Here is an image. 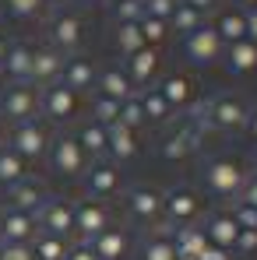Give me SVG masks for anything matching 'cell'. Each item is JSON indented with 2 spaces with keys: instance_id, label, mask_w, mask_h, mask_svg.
Listing matches in <instances>:
<instances>
[{
  "instance_id": "cell-1",
  "label": "cell",
  "mask_w": 257,
  "mask_h": 260,
  "mask_svg": "<svg viewBox=\"0 0 257 260\" xmlns=\"http://www.w3.org/2000/svg\"><path fill=\"white\" fill-rule=\"evenodd\" d=\"M247 179H250V169L236 155H212L201 162V183L218 201H236Z\"/></svg>"
},
{
  "instance_id": "cell-2",
  "label": "cell",
  "mask_w": 257,
  "mask_h": 260,
  "mask_svg": "<svg viewBox=\"0 0 257 260\" xmlns=\"http://www.w3.org/2000/svg\"><path fill=\"white\" fill-rule=\"evenodd\" d=\"M205 211V197L194 186H173L162 190V225L166 229H187V225H201Z\"/></svg>"
},
{
  "instance_id": "cell-3",
  "label": "cell",
  "mask_w": 257,
  "mask_h": 260,
  "mask_svg": "<svg viewBox=\"0 0 257 260\" xmlns=\"http://www.w3.org/2000/svg\"><path fill=\"white\" fill-rule=\"evenodd\" d=\"M49 141H53V130L46 120H25V123H14V127L7 130V144L32 166V162H43L46 151H49Z\"/></svg>"
},
{
  "instance_id": "cell-4",
  "label": "cell",
  "mask_w": 257,
  "mask_h": 260,
  "mask_svg": "<svg viewBox=\"0 0 257 260\" xmlns=\"http://www.w3.org/2000/svg\"><path fill=\"white\" fill-rule=\"evenodd\" d=\"M39 116V88H32L28 81H11L0 88V120L4 123H25Z\"/></svg>"
},
{
  "instance_id": "cell-5",
  "label": "cell",
  "mask_w": 257,
  "mask_h": 260,
  "mask_svg": "<svg viewBox=\"0 0 257 260\" xmlns=\"http://www.w3.org/2000/svg\"><path fill=\"white\" fill-rule=\"evenodd\" d=\"M81 95L78 91H71L67 85H46L39 88V116H43L46 123H74L78 120V113H81Z\"/></svg>"
},
{
  "instance_id": "cell-6",
  "label": "cell",
  "mask_w": 257,
  "mask_h": 260,
  "mask_svg": "<svg viewBox=\"0 0 257 260\" xmlns=\"http://www.w3.org/2000/svg\"><path fill=\"white\" fill-rule=\"evenodd\" d=\"M124 208L127 218L141 229H159L162 225V190L159 186H148V183H137L124 193Z\"/></svg>"
},
{
  "instance_id": "cell-7",
  "label": "cell",
  "mask_w": 257,
  "mask_h": 260,
  "mask_svg": "<svg viewBox=\"0 0 257 260\" xmlns=\"http://www.w3.org/2000/svg\"><path fill=\"white\" fill-rule=\"evenodd\" d=\"M46 162L49 169L64 179H81L88 169V155L81 151V144L74 141V134H56L49 141V151H46Z\"/></svg>"
},
{
  "instance_id": "cell-8",
  "label": "cell",
  "mask_w": 257,
  "mask_h": 260,
  "mask_svg": "<svg viewBox=\"0 0 257 260\" xmlns=\"http://www.w3.org/2000/svg\"><path fill=\"white\" fill-rule=\"evenodd\" d=\"M85 43V18L78 11H56L49 18V46L64 56H74Z\"/></svg>"
},
{
  "instance_id": "cell-9",
  "label": "cell",
  "mask_w": 257,
  "mask_h": 260,
  "mask_svg": "<svg viewBox=\"0 0 257 260\" xmlns=\"http://www.w3.org/2000/svg\"><path fill=\"white\" fill-rule=\"evenodd\" d=\"M205 106H208V127L218 130V134L243 130L247 113H250V106L240 95H215V99H205Z\"/></svg>"
},
{
  "instance_id": "cell-10",
  "label": "cell",
  "mask_w": 257,
  "mask_h": 260,
  "mask_svg": "<svg viewBox=\"0 0 257 260\" xmlns=\"http://www.w3.org/2000/svg\"><path fill=\"white\" fill-rule=\"evenodd\" d=\"M36 225H39V232L71 239L74 236V201L71 197H46V204L36 211Z\"/></svg>"
},
{
  "instance_id": "cell-11",
  "label": "cell",
  "mask_w": 257,
  "mask_h": 260,
  "mask_svg": "<svg viewBox=\"0 0 257 260\" xmlns=\"http://www.w3.org/2000/svg\"><path fill=\"white\" fill-rule=\"evenodd\" d=\"M113 225V215H109V204L106 201H74V239L78 243H88V239H95L102 229H109Z\"/></svg>"
},
{
  "instance_id": "cell-12",
  "label": "cell",
  "mask_w": 257,
  "mask_h": 260,
  "mask_svg": "<svg viewBox=\"0 0 257 260\" xmlns=\"http://www.w3.org/2000/svg\"><path fill=\"white\" fill-rule=\"evenodd\" d=\"M183 49H187V56H190L197 67H215V63H222L225 43L218 39L212 21H205L201 28H194L190 36H183Z\"/></svg>"
},
{
  "instance_id": "cell-13",
  "label": "cell",
  "mask_w": 257,
  "mask_h": 260,
  "mask_svg": "<svg viewBox=\"0 0 257 260\" xmlns=\"http://www.w3.org/2000/svg\"><path fill=\"white\" fill-rule=\"evenodd\" d=\"M201 144H205V137H201V134H194L187 123H180L176 130H169V134L159 141V158H162V162H169V166H180V162L194 158V155L201 151Z\"/></svg>"
},
{
  "instance_id": "cell-14",
  "label": "cell",
  "mask_w": 257,
  "mask_h": 260,
  "mask_svg": "<svg viewBox=\"0 0 257 260\" xmlns=\"http://www.w3.org/2000/svg\"><path fill=\"white\" fill-rule=\"evenodd\" d=\"M85 190L92 201H109L120 193V166H113L109 158H99V162H88L85 169Z\"/></svg>"
},
{
  "instance_id": "cell-15",
  "label": "cell",
  "mask_w": 257,
  "mask_h": 260,
  "mask_svg": "<svg viewBox=\"0 0 257 260\" xmlns=\"http://www.w3.org/2000/svg\"><path fill=\"white\" fill-rule=\"evenodd\" d=\"M46 197H49L46 193V183L36 179V176H25V179H18V183L7 186V208L25 211V215H36L46 204Z\"/></svg>"
},
{
  "instance_id": "cell-16",
  "label": "cell",
  "mask_w": 257,
  "mask_h": 260,
  "mask_svg": "<svg viewBox=\"0 0 257 260\" xmlns=\"http://www.w3.org/2000/svg\"><path fill=\"white\" fill-rule=\"evenodd\" d=\"M60 71H64V53H56L53 46H36L32 49V67H28V85L32 88L56 85Z\"/></svg>"
},
{
  "instance_id": "cell-17",
  "label": "cell",
  "mask_w": 257,
  "mask_h": 260,
  "mask_svg": "<svg viewBox=\"0 0 257 260\" xmlns=\"http://www.w3.org/2000/svg\"><path fill=\"white\" fill-rule=\"evenodd\" d=\"M159 67H162V56H159V49H152V46H141L137 53H130L127 60H124V71H127L130 81L137 85V91L155 85Z\"/></svg>"
},
{
  "instance_id": "cell-18",
  "label": "cell",
  "mask_w": 257,
  "mask_h": 260,
  "mask_svg": "<svg viewBox=\"0 0 257 260\" xmlns=\"http://www.w3.org/2000/svg\"><path fill=\"white\" fill-rule=\"evenodd\" d=\"M88 246H92L95 260H127L130 232L124 229V225H109V229H102L95 239H88Z\"/></svg>"
},
{
  "instance_id": "cell-19",
  "label": "cell",
  "mask_w": 257,
  "mask_h": 260,
  "mask_svg": "<svg viewBox=\"0 0 257 260\" xmlns=\"http://www.w3.org/2000/svg\"><path fill=\"white\" fill-rule=\"evenodd\" d=\"M95 63L88 60V56H64V71H60V85H67L71 91H78V95H92L95 91Z\"/></svg>"
},
{
  "instance_id": "cell-20",
  "label": "cell",
  "mask_w": 257,
  "mask_h": 260,
  "mask_svg": "<svg viewBox=\"0 0 257 260\" xmlns=\"http://www.w3.org/2000/svg\"><path fill=\"white\" fill-rule=\"evenodd\" d=\"M39 232L36 215H25V211H14V208H4L0 211V243H32Z\"/></svg>"
},
{
  "instance_id": "cell-21",
  "label": "cell",
  "mask_w": 257,
  "mask_h": 260,
  "mask_svg": "<svg viewBox=\"0 0 257 260\" xmlns=\"http://www.w3.org/2000/svg\"><path fill=\"white\" fill-rule=\"evenodd\" d=\"M95 95L113 99V102H127V99L137 95V85L127 78L124 67H106V71L95 74Z\"/></svg>"
},
{
  "instance_id": "cell-22",
  "label": "cell",
  "mask_w": 257,
  "mask_h": 260,
  "mask_svg": "<svg viewBox=\"0 0 257 260\" xmlns=\"http://www.w3.org/2000/svg\"><path fill=\"white\" fill-rule=\"evenodd\" d=\"M155 88H159V95L169 102L173 113H183V109L197 99V88H194V78H190V74H166Z\"/></svg>"
},
{
  "instance_id": "cell-23",
  "label": "cell",
  "mask_w": 257,
  "mask_h": 260,
  "mask_svg": "<svg viewBox=\"0 0 257 260\" xmlns=\"http://www.w3.org/2000/svg\"><path fill=\"white\" fill-rule=\"evenodd\" d=\"M201 232H205V239L218 246V250H229L233 253V246H236V236H240V225L233 221L229 211H215L201 221Z\"/></svg>"
},
{
  "instance_id": "cell-24",
  "label": "cell",
  "mask_w": 257,
  "mask_h": 260,
  "mask_svg": "<svg viewBox=\"0 0 257 260\" xmlns=\"http://www.w3.org/2000/svg\"><path fill=\"white\" fill-rule=\"evenodd\" d=\"M137 130H127L120 127V123H113V127L106 130V158L113 162V166H127L130 158L137 155Z\"/></svg>"
},
{
  "instance_id": "cell-25",
  "label": "cell",
  "mask_w": 257,
  "mask_h": 260,
  "mask_svg": "<svg viewBox=\"0 0 257 260\" xmlns=\"http://www.w3.org/2000/svg\"><path fill=\"white\" fill-rule=\"evenodd\" d=\"M212 28L218 32V39H222L225 46L247 39V14H243V7H236V4H233V7H218Z\"/></svg>"
},
{
  "instance_id": "cell-26",
  "label": "cell",
  "mask_w": 257,
  "mask_h": 260,
  "mask_svg": "<svg viewBox=\"0 0 257 260\" xmlns=\"http://www.w3.org/2000/svg\"><path fill=\"white\" fill-rule=\"evenodd\" d=\"M222 63H225V71L233 74V78H243V74H250L257 71V46L250 39H240V43L225 46V53H222Z\"/></svg>"
},
{
  "instance_id": "cell-27",
  "label": "cell",
  "mask_w": 257,
  "mask_h": 260,
  "mask_svg": "<svg viewBox=\"0 0 257 260\" xmlns=\"http://www.w3.org/2000/svg\"><path fill=\"white\" fill-rule=\"evenodd\" d=\"M173 236V250H176V260H194L205 246H208V239H205V232H201V225H187V229H169Z\"/></svg>"
},
{
  "instance_id": "cell-28",
  "label": "cell",
  "mask_w": 257,
  "mask_h": 260,
  "mask_svg": "<svg viewBox=\"0 0 257 260\" xmlns=\"http://www.w3.org/2000/svg\"><path fill=\"white\" fill-rule=\"evenodd\" d=\"M106 130L102 123H95V120H85L78 134H74V141L81 144V151L88 155V162H99V158H106Z\"/></svg>"
},
{
  "instance_id": "cell-29",
  "label": "cell",
  "mask_w": 257,
  "mask_h": 260,
  "mask_svg": "<svg viewBox=\"0 0 257 260\" xmlns=\"http://www.w3.org/2000/svg\"><path fill=\"white\" fill-rule=\"evenodd\" d=\"M32 49L28 43H7V56H4V74L11 81H28V67H32Z\"/></svg>"
},
{
  "instance_id": "cell-30",
  "label": "cell",
  "mask_w": 257,
  "mask_h": 260,
  "mask_svg": "<svg viewBox=\"0 0 257 260\" xmlns=\"http://www.w3.org/2000/svg\"><path fill=\"white\" fill-rule=\"evenodd\" d=\"M137 99H141V109H145V123H155V127L169 123L173 109H169V102L159 95V88H155V85H152V88H141V91H137Z\"/></svg>"
},
{
  "instance_id": "cell-31",
  "label": "cell",
  "mask_w": 257,
  "mask_h": 260,
  "mask_svg": "<svg viewBox=\"0 0 257 260\" xmlns=\"http://www.w3.org/2000/svg\"><path fill=\"white\" fill-rule=\"evenodd\" d=\"M141 260H176V250H173V236L166 225L152 229L145 246H141Z\"/></svg>"
},
{
  "instance_id": "cell-32",
  "label": "cell",
  "mask_w": 257,
  "mask_h": 260,
  "mask_svg": "<svg viewBox=\"0 0 257 260\" xmlns=\"http://www.w3.org/2000/svg\"><path fill=\"white\" fill-rule=\"evenodd\" d=\"M28 246H32V257L36 260H64L67 250H71V239H60V236H49V232H36V239Z\"/></svg>"
},
{
  "instance_id": "cell-33",
  "label": "cell",
  "mask_w": 257,
  "mask_h": 260,
  "mask_svg": "<svg viewBox=\"0 0 257 260\" xmlns=\"http://www.w3.org/2000/svg\"><path fill=\"white\" fill-rule=\"evenodd\" d=\"M25 176H28V162H25L11 144H0V183L11 186V183H18V179H25Z\"/></svg>"
},
{
  "instance_id": "cell-34",
  "label": "cell",
  "mask_w": 257,
  "mask_h": 260,
  "mask_svg": "<svg viewBox=\"0 0 257 260\" xmlns=\"http://www.w3.org/2000/svg\"><path fill=\"white\" fill-rule=\"evenodd\" d=\"M205 25V14H197L194 7H187V4H176V11H173L169 18V32L176 36H190L194 28H201Z\"/></svg>"
},
{
  "instance_id": "cell-35",
  "label": "cell",
  "mask_w": 257,
  "mask_h": 260,
  "mask_svg": "<svg viewBox=\"0 0 257 260\" xmlns=\"http://www.w3.org/2000/svg\"><path fill=\"white\" fill-rule=\"evenodd\" d=\"M0 4L14 21H36L46 11V0H0Z\"/></svg>"
},
{
  "instance_id": "cell-36",
  "label": "cell",
  "mask_w": 257,
  "mask_h": 260,
  "mask_svg": "<svg viewBox=\"0 0 257 260\" xmlns=\"http://www.w3.org/2000/svg\"><path fill=\"white\" fill-rule=\"evenodd\" d=\"M137 28H141L145 46H152V49H159V46L169 39V21H159V18H141V21H137Z\"/></svg>"
},
{
  "instance_id": "cell-37",
  "label": "cell",
  "mask_w": 257,
  "mask_h": 260,
  "mask_svg": "<svg viewBox=\"0 0 257 260\" xmlns=\"http://www.w3.org/2000/svg\"><path fill=\"white\" fill-rule=\"evenodd\" d=\"M113 43H117V49H120V56L127 60L130 53H137V49L145 46V39H141V28H137V25H117Z\"/></svg>"
},
{
  "instance_id": "cell-38",
  "label": "cell",
  "mask_w": 257,
  "mask_h": 260,
  "mask_svg": "<svg viewBox=\"0 0 257 260\" xmlns=\"http://www.w3.org/2000/svg\"><path fill=\"white\" fill-rule=\"evenodd\" d=\"M117 123L127 130H141L148 127L145 123V109H141V99L134 95V99H127V102H120V116H117Z\"/></svg>"
},
{
  "instance_id": "cell-39",
  "label": "cell",
  "mask_w": 257,
  "mask_h": 260,
  "mask_svg": "<svg viewBox=\"0 0 257 260\" xmlns=\"http://www.w3.org/2000/svg\"><path fill=\"white\" fill-rule=\"evenodd\" d=\"M117 116H120V102L102 99V95H95V99H92V116H88V120H95V123H102V127H113V123H117Z\"/></svg>"
},
{
  "instance_id": "cell-40",
  "label": "cell",
  "mask_w": 257,
  "mask_h": 260,
  "mask_svg": "<svg viewBox=\"0 0 257 260\" xmlns=\"http://www.w3.org/2000/svg\"><path fill=\"white\" fill-rule=\"evenodd\" d=\"M145 18V4L141 0H117L113 4V21L117 25H137Z\"/></svg>"
},
{
  "instance_id": "cell-41",
  "label": "cell",
  "mask_w": 257,
  "mask_h": 260,
  "mask_svg": "<svg viewBox=\"0 0 257 260\" xmlns=\"http://www.w3.org/2000/svg\"><path fill=\"white\" fill-rule=\"evenodd\" d=\"M141 4H145V18H159V21H169L180 0H141Z\"/></svg>"
},
{
  "instance_id": "cell-42",
  "label": "cell",
  "mask_w": 257,
  "mask_h": 260,
  "mask_svg": "<svg viewBox=\"0 0 257 260\" xmlns=\"http://www.w3.org/2000/svg\"><path fill=\"white\" fill-rule=\"evenodd\" d=\"M233 221L240 225V229H257V208H250V204H240V201H233Z\"/></svg>"
},
{
  "instance_id": "cell-43",
  "label": "cell",
  "mask_w": 257,
  "mask_h": 260,
  "mask_svg": "<svg viewBox=\"0 0 257 260\" xmlns=\"http://www.w3.org/2000/svg\"><path fill=\"white\" fill-rule=\"evenodd\" d=\"M0 260H36L32 246L25 243H0Z\"/></svg>"
},
{
  "instance_id": "cell-44",
  "label": "cell",
  "mask_w": 257,
  "mask_h": 260,
  "mask_svg": "<svg viewBox=\"0 0 257 260\" xmlns=\"http://www.w3.org/2000/svg\"><path fill=\"white\" fill-rule=\"evenodd\" d=\"M257 250V229H240V236H236V246H233V253H254Z\"/></svg>"
},
{
  "instance_id": "cell-45",
  "label": "cell",
  "mask_w": 257,
  "mask_h": 260,
  "mask_svg": "<svg viewBox=\"0 0 257 260\" xmlns=\"http://www.w3.org/2000/svg\"><path fill=\"white\" fill-rule=\"evenodd\" d=\"M240 204H250V208H257V173H250V179L243 183V190H240V197H236Z\"/></svg>"
},
{
  "instance_id": "cell-46",
  "label": "cell",
  "mask_w": 257,
  "mask_h": 260,
  "mask_svg": "<svg viewBox=\"0 0 257 260\" xmlns=\"http://www.w3.org/2000/svg\"><path fill=\"white\" fill-rule=\"evenodd\" d=\"M180 4L194 7V11H197V14H205V18H208L212 11H218V7H222V0H180Z\"/></svg>"
},
{
  "instance_id": "cell-47",
  "label": "cell",
  "mask_w": 257,
  "mask_h": 260,
  "mask_svg": "<svg viewBox=\"0 0 257 260\" xmlns=\"http://www.w3.org/2000/svg\"><path fill=\"white\" fill-rule=\"evenodd\" d=\"M64 260H95V253H92L88 243H71V250H67V257H64Z\"/></svg>"
},
{
  "instance_id": "cell-48",
  "label": "cell",
  "mask_w": 257,
  "mask_h": 260,
  "mask_svg": "<svg viewBox=\"0 0 257 260\" xmlns=\"http://www.w3.org/2000/svg\"><path fill=\"white\" fill-rule=\"evenodd\" d=\"M194 260H233V253H229V250H218V246H212V243H208V246H205V250H201Z\"/></svg>"
},
{
  "instance_id": "cell-49",
  "label": "cell",
  "mask_w": 257,
  "mask_h": 260,
  "mask_svg": "<svg viewBox=\"0 0 257 260\" xmlns=\"http://www.w3.org/2000/svg\"><path fill=\"white\" fill-rule=\"evenodd\" d=\"M247 14V39L257 46V7H250V11H243Z\"/></svg>"
},
{
  "instance_id": "cell-50",
  "label": "cell",
  "mask_w": 257,
  "mask_h": 260,
  "mask_svg": "<svg viewBox=\"0 0 257 260\" xmlns=\"http://www.w3.org/2000/svg\"><path fill=\"white\" fill-rule=\"evenodd\" d=\"M243 134H247V137H250V141L257 144V109H250V113H247V123H243Z\"/></svg>"
},
{
  "instance_id": "cell-51",
  "label": "cell",
  "mask_w": 257,
  "mask_h": 260,
  "mask_svg": "<svg viewBox=\"0 0 257 260\" xmlns=\"http://www.w3.org/2000/svg\"><path fill=\"white\" fill-rule=\"evenodd\" d=\"M236 7H243V11H250V7H257V0H233Z\"/></svg>"
},
{
  "instance_id": "cell-52",
  "label": "cell",
  "mask_w": 257,
  "mask_h": 260,
  "mask_svg": "<svg viewBox=\"0 0 257 260\" xmlns=\"http://www.w3.org/2000/svg\"><path fill=\"white\" fill-rule=\"evenodd\" d=\"M4 56H7V39L0 36V67H4Z\"/></svg>"
},
{
  "instance_id": "cell-53",
  "label": "cell",
  "mask_w": 257,
  "mask_h": 260,
  "mask_svg": "<svg viewBox=\"0 0 257 260\" xmlns=\"http://www.w3.org/2000/svg\"><path fill=\"white\" fill-rule=\"evenodd\" d=\"M0 144H7V123L0 120Z\"/></svg>"
},
{
  "instance_id": "cell-54",
  "label": "cell",
  "mask_w": 257,
  "mask_h": 260,
  "mask_svg": "<svg viewBox=\"0 0 257 260\" xmlns=\"http://www.w3.org/2000/svg\"><path fill=\"white\" fill-rule=\"evenodd\" d=\"M81 7H95V4H102V0H78Z\"/></svg>"
},
{
  "instance_id": "cell-55",
  "label": "cell",
  "mask_w": 257,
  "mask_h": 260,
  "mask_svg": "<svg viewBox=\"0 0 257 260\" xmlns=\"http://www.w3.org/2000/svg\"><path fill=\"white\" fill-rule=\"evenodd\" d=\"M46 4H49V0H46Z\"/></svg>"
},
{
  "instance_id": "cell-56",
  "label": "cell",
  "mask_w": 257,
  "mask_h": 260,
  "mask_svg": "<svg viewBox=\"0 0 257 260\" xmlns=\"http://www.w3.org/2000/svg\"><path fill=\"white\" fill-rule=\"evenodd\" d=\"M113 4H117V0H113Z\"/></svg>"
}]
</instances>
